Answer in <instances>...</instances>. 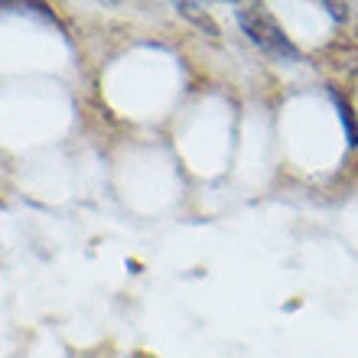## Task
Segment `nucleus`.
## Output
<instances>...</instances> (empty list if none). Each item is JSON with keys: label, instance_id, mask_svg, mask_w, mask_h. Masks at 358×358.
Returning a JSON list of instances; mask_svg holds the SVG:
<instances>
[{"label": "nucleus", "instance_id": "obj_1", "mask_svg": "<svg viewBox=\"0 0 358 358\" xmlns=\"http://www.w3.org/2000/svg\"><path fill=\"white\" fill-rule=\"evenodd\" d=\"M238 23H241V29L248 33V39H251L257 49H264L267 56L300 59L296 46L290 43V36L283 33V27L267 13L264 7H241L238 10Z\"/></svg>", "mask_w": 358, "mask_h": 358}, {"label": "nucleus", "instance_id": "obj_2", "mask_svg": "<svg viewBox=\"0 0 358 358\" xmlns=\"http://www.w3.org/2000/svg\"><path fill=\"white\" fill-rule=\"evenodd\" d=\"M176 10H179V17H186L189 23H196L206 36H212V39H218V23L212 17H208L206 10L199 7V3H189V0H179L176 3Z\"/></svg>", "mask_w": 358, "mask_h": 358}, {"label": "nucleus", "instance_id": "obj_3", "mask_svg": "<svg viewBox=\"0 0 358 358\" xmlns=\"http://www.w3.org/2000/svg\"><path fill=\"white\" fill-rule=\"evenodd\" d=\"M332 101H336V108H339V114H342V124H345V131H349V143L358 147V127H355V111H352V104L336 92H332Z\"/></svg>", "mask_w": 358, "mask_h": 358}]
</instances>
